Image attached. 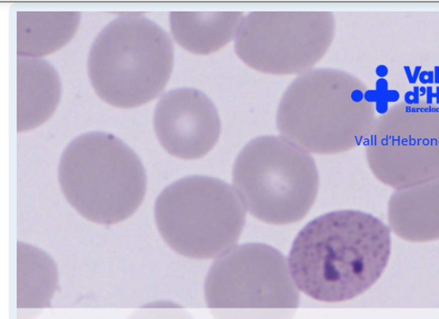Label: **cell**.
Listing matches in <instances>:
<instances>
[{
	"label": "cell",
	"instance_id": "obj_10",
	"mask_svg": "<svg viewBox=\"0 0 439 319\" xmlns=\"http://www.w3.org/2000/svg\"><path fill=\"white\" fill-rule=\"evenodd\" d=\"M155 132L170 155L183 160L204 157L219 141L222 124L214 103L192 88L170 90L155 110Z\"/></svg>",
	"mask_w": 439,
	"mask_h": 319
},
{
	"label": "cell",
	"instance_id": "obj_8",
	"mask_svg": "<svg viewBox=\"0 0 439 319\" xmlns=\"http://www.w3.org/2000/svg\"><path fill=\"white\" fill-rule=\"evenodd\" d=\"M335 28L329 12H253L241 23L235 49L257 71L305 73L328 51Z\"/></svg>",
	"mask_w": 439,
	"mask_h": 319
},
{
	"label": "cell",
	"instance_id": "obj_12",
	"mask_svg": "<svg viewBox=\"0 0 439 319\" xmlns=\"http://www.w3.org/2000/svg\"><path fill=\"white\" fill-rule=\"evenodd\" d=\"M18 132L44 123L58 105L61 82L49 63L31 57H18Z\"/></svg>",
	"mask_w": 439,
	"mask_h": 319
},
{
	"label": "cell",
	"instance_id": "obj_15",
	"mask_svg": "<svg viewBox=\"0 0 439 319\" xmlns=\"http://www.w3.org/2000/svg\"><path fill=\"white\" fill-rule=\"evenodd\" d=\"M18 291L28 295V292L44 304L54 295L58 273L55 262L48 254L27 244H18Z\"/></svg>",
	"mask_w": 439,
	"mask_h": 319
},
{
	"label": "cell",
	"instance_id": "obj_9",
	"mask_svg": "<svg viewBox=\"0 0 439 319\" xmlns=\"http://www.w3.org/2000/svg\"><path fill=\"white\" fill-rule=\"evenodd\" d=\"M206 304L215 309L296 308L299 289L287 260L264 243L238 245L210 267L204 284Z\"/></svg>",
	"mask_w": 439,
	"mask_h": 319
},
{
	"label": "cell",
	"instance_id": "obj_2",
	"mask_svg": "<svg viewBox=\"0 0 439 319\" xmlns=\"http://www.w3.org/2000/svg\"><path fill=\"white\" fill-rule=\"evenodd\" d=\"M376 120L370 92L342 70L303 73L282 96L277 127L282 137L309 153L336 155L367 141Z\"/></svg>",
	"mask_w": 439,
	"mask_h": 319
},
{
	"label": "cell",
	"instance_id": "obj_5",
	"mask_svg": "<svg viewBox=\"0 0 439 319\" xmlns=\"http://www.w3.org/2000/svg\"><path fill=\"white\" fill-rule=\"evenodd\" d=\"M246 217L233 185L206 175L176 181L155 202V223L165 243L196 261L216 260L237 246Z\"/></svg>",
	"mask_w": 439,
	"mask_h": 319
},
{
	"label": "cell",
	"instance_id": "obj_3",
	"mask_svg": "<svg viewBox=\"0 0 439 319\" xmlns=\"http://www.w3.org/2000/svg\"><path fill=\"white\" fill-rule=\"evenodd\" d=\"M58 177L73 209L85 220L107 227L133 216L147 189L138 155L119 138L100 132L83 134L67 146Z\"/></svg>",
	"mask_w": 439,
	"mask_h": 319
},
{
	"label": "cell",
	"instance_id": "obj_14",
	"mask_svg": "<svg viewBox=\"0 0 439 319\" xmlns=\"http://www.w3.org/2000/svg\"><path fill=\"white\" fill-rule=\"evenodd\" d=\"M79 21L78 12H19L18 55L37 58L58 50L71 40Z\"/></svg>",
	"mask_w": 439,
	"mask_h": 319
},
{
	"label": "cell",
	"instance_id": "obj_13",
	"mask_svg": "<svg viewBox=\"0 0 439 319\" xmlns=\"http://www.w3.org/2000/svg\"><path fill=\"white\" fill-rule=\"evenodd\" d=\"M244 14L241 12H172L170 24L176 41L187 51L208 55L237 36Z\"/></svg>",
	"mask_w": 439,
	"mask_h": 319
},
{
	"label": "cell",
	"instance_id": "obj_1",
	"mask_svg": "<svg viewBox=\"0 0 439 319\" xmlns=\"http://www.w3.org/2000/svg\"><path fill=\"white\" fill-rule=\"evenodd\" d=\"M391 250V231L384 222L343 209L307 224L292 242L287 263L299 291L320 302H343L377 282Z\"/></svg>",
	"mask_w": 439,
	"mask_h": 319
},
{
	"label": "cell",
	"instance_id": "obj_7",
	"mask_svg": "<svg viewBox=\"0 0 439 319\" xmlns=\"http://www.w3.org/2000/svg\"><path fill=\"white\" fill-rule=\"evenodd\" d=\"M374 176L392 189L439 177V105L400 102L374 122L365 144Z\"/></svg>",
	"mask_w": 439,
	"mask_h": 319
},
{
	"label": "cell",
	"instance_id": "obj_4",
	"mask_svg": "<svg viewBox=\"0 0 439 319\" xmlns=\"http://www.w3.org/2000/svg\"><path fill=\"white\" fill-rule=\"evenodd\" d=\"M173 57V45L163 28L141 14H122L93 42L88 59L90 80L97 94L111 105L140 107L164 90Z\"/></svg>",
	"mask_w": 439,
	"mask_h": 319
},
{
	"label": "cell",
	"instance_id": "obj_6",
	"mask_svg": "<svg viewBox=\"0 0 439 319\" xmlns=\"http://www.w3.org/2000/svg\"><path fill=\"white\" fill-rule=\"evenodd\" d=\"M233 187L251 216L285 227L304 220L319 190V174L309 152L279 136H261L241 150Z\"/></svg>",
	"mask_w": 439,
	"mask_h": 319
},
{
	"label": "cell",
	"instance_id": "obj_11",
	"mask_svg": "<svg viewBox=\"0 0 439 319\" xmlns=\"http://www.w3.org/2000/svg\"><path fill=\"white\" fill-rule=\"evenodd\" d=\"M389 229L412 243L439 240V177L395 190L388 201Z\"/></svg>",
	"mask_w": 439,
	"mask_h": 319
}]
</instances>
